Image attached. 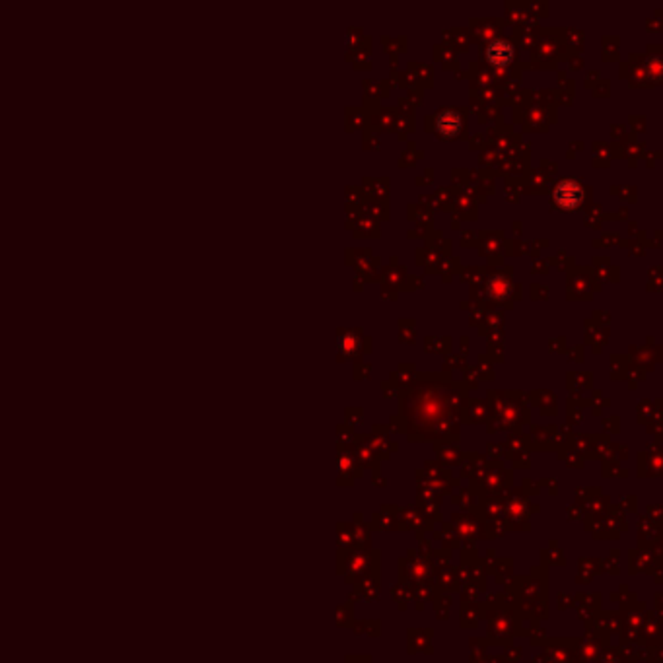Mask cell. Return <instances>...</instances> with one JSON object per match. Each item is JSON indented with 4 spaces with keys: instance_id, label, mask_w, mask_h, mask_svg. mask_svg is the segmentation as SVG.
<instances>
[{
    "instance_id": "6da1fadb",
    "label": "cell",
    "mask_w": 663,
    "mask_h": 663,
    "mask_svg": "<svg viewBox=\"0 0 663 663\" xmlns=\"http://www.w3.org/2000/svg\"><path fill=\"white\" fill-rule=\"evenodd\" d=\"M582 187L572 179L560 181L558 187L554 189V201H556V204H558L560 209H566V211L578 209L580 202H582Z\"/></svg>"
},
{
    "instance_id": "7a4b0ae2",
    "label": "cell",
    "mask_w": 663,
    "mask_h": 663,
    "mask_svg": "<svg viewBox=\"0 0 663 663\" xmlns=\"http://www.w3.org/2000/svg\"><path fill=\"white\" fill-rule=\"evenodd\" d=\"M486 57H488V60H490L493 64H496V67H506V64H510L513 59V47L506 39H496L488 45Z\"/></svg>"
},
{
    "instance_id": "3957f363",
    "label": "cell",
    "mask_w": 663,
    "mask_h": 663,
    "mask_svg": "<svg viewBox=\"0 0 663 663\" xmlns=\"http://www.w3.org/2000/svg\"><path fill=\"white\" fill-rule=\"evenodd\" d=\"M436 129L443 136H453L455 132L461 129V117L455 111H443L438 115L436 121Z\"/></svg>"
}]
</instances>
